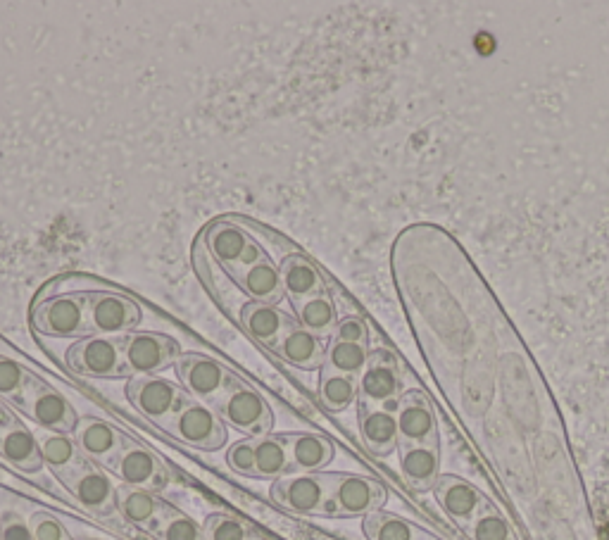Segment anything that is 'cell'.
Returning <instances> with one entry per match:
<instances>
[{"mask_svg": "<svg viewBox=\"0 0 609 540\" xmlns=\"http://www.w3.org/2000/svg\"><path fill=\"white\" fill-rule=\"evenodd\" d=\"M167 431L181 443L198 450H219L226 443L224 419L219 417L217 410L193 398L174 414Z\"/></svg>", "mask_w": 609, "mask_h": 540, "instance_id": "9c48e42d", "label": "cell"}, {"mask_svg": "<svg viewBox=\"0 0 609 540\" xmlns=\"http://www.w3.org/2000/svg\"><path fill=\"white\" fill-rule=\"evenodd\" d=\"M357 395H360V410L372 407H388L398 410L400 395V367L391 350L376 348L369 353L360 379H357Z\"/></svg>", "mask_w": 609, "mask_h": 540, "instance_id": "ba28073f", "label": "cell"}, {"mask_svg": "<svg viewBox=\"0 0 609 540\" xmlns=\"http://www.w3.org/2000/svg\"><path fill=\"white\" fill-rule=\"evenodd\" d=\"M255 443H257V438H246V441H238V443L231 445L229 455H226V462H229V467L234 469L236 474L257 479Z\"/></svg>", "mask_w": 609, "mask_h": 540, "instance_id": "74e56055", "label": "cell"}, {"mask_svg": "<svg viewBox=\"0 0 609 540\" xmlns=\"http://www.w3.org/2000/svg\"><path fill=\"white\" fill-rule=\"evenodd\" d=\"M110 472H115L124 486L141 488V491L153 493L167 486V472L162 462L146 445L136 443L129 436L122 438V448H119Z\"/></svg>", "mask_w": 609, "mask_h": 540, "instance_id": "7c38bea8", "label": "cell"}, {"mask_svg": "<svg viewBox=\"0 0 609 540\" xmlns=\"http://www.w3.org/2000/svg\"><path fill=\"white\" fill-rule=\"evenodd\" d=\"M27 369L22 364H17L10 357L0 355V395L8 398L12 405L20 403L22 391H24V381H27Z\"/></svg>", "mask_w": 609, "mask_h": 540, "instance_id": "e575fe53", "label": "cell"}, {"mask_svg": "<svg viewBox=\"0 0 609 540\" xmlns=\"http://www.w3.org/2000/svg\"><path fill=\"white\" fill-rule=\"evenodd\" d=\"M319 398L326 410L343 412L345 407L353 405L357 398V376L329 372L322 369V381H319Z\"/></svg>", "mask_w": 609, "mask_h": 540, "instance_id": "d6a6232c", "label": "cell"}, {"mask_svg": "<svg viewBox=\"0 0 609 540\" xmlns=\"http://www.w3.org/2000/svg\"><path fill=\"white\" fill-rule=\"evenodd\" d=\"M255 462H257V479H281V476L291 472V462H288V448L281 436H265L257 438L255 443Z\"/></svg>", "mask_w": 609, "mask_h": 540, "instance_id": "1f68e13d", "label": "cell"}, {"mask_svg": "<svg viewBox=\"0 0 609 540\" xmlns=\"http://www.w3.org/2000/svg\"><path fill=\"white\" fill-rule=\"evenodd\" d=\"M141 307L134 298L119 291L91 293L93 336H127L141 324Z\"/></svg>", "mask_w": 609, "mask_h": 540, "instance_id": "4fadbf2b", "label": "cell"}, {"mask_svg": "<svg viewBox=\"0 0 609 540\" xmlns=\"http://www.w3.org/2000/svg\"><path fill=\"white\" fill-rule=\"evenodd\" d=\"M0 540H34V533L15 512H0Z\"/></svg>", "mask_w": 609, "mask_h": 540, "instance_id": "60d3db41", "label": "cell"}, {"mask_svg": "<svg viewBox=\"0 0 609 540\" xmlns=\"http://www.w3.org/2000/svg\"><path fill=\"white\" fill-rule=\"evenodd\" d=\"M77 540H98V538H77Z\"/></svg>", "mask_w": 609, "mask_h": 540, "instance_id": "7bdbcfd3", "label": "cell"}, {"mask_svg": "<svg viewBox=\"0 0 609 540\" xmlns=\"http://www.w3.org/2000/svg\"><path fill=\"white\" fill-rule=\"evenodd\" d=\"M215 410L226 424L248 433L250 438H265L272 431L274 417L265 398L253 386H248L246 381L238 379V376Z\"/></svg>", "mask_w": 609, "mask_h": 540, "instance_id": "8992f818", "label": "cell"}, {"mask_svg": "<svg viewBox=\"0 0 609 540\" xmlns=\"http://www.w3.org/2000/svg\"><path fill=\"white\" fill-rule=\"evenodd\" d=\"M17 407L24 414H29L36 424H41L46 431L55 433H74L77 429V412L74 407L67 403L65 398L58 391L48 386L46 381H41L36 374H27V381H24V391Z\"/></svg>", "mask_w": 609, "mask_h": 540, "instance_id": "52a82bcc", "label": "cell"}, {"mask_svg": "<svg viewBox=\"0 0 609 540\" xmlns=\"http://www.w3.org/2000/svg\"><path fill=\"white\" fill-rule=\"evenodd\" d=\"M62 486L93 514L108 517L117 510V488L112 486L108 476L100 472L98 464H93L91 460L72 476H67Z\"/></svg>", "mask_w": 609, "mask_h": 540, "instance_id": "2e32d148", "label": "cell"}, {"mask_svg": "<svg viewBox=\"0 0 609 540\" xmlns=\"http://www.w3.org/2000/svg\"><path fill=\"white\" fill-rule=\"evenodd\" d=\"M205 536L207 540H250V531L234 517L212 514L205 521Z\"/></svg>", "mask_w": 609, "mask_h": 540, "instance_id": "8d00e7d4", "label": "cell"}, {"mask_svg": "<svg viewBox=\"0 0 609 540\" xmlns=\"http://www.w3.org/2000/svg\"><path fill=\"white\" fill-rule=\"evenodd\" d=\"M331 338H343V341L369 345V326L362 317H343L338 319V326Z\"/></svg>", "mask_w": 609, "mask_h": 540, "instance_id": "ab89813d", "label": "cell"}, {"mask_svg": "<svg viewBox=\"0 0 609 540\" xmlns=\"http://www.w3.org/2000/svg\"><path fill=\"white\" fill-rule=\"evenodd\" d=\"M0 455L20 472L34 474L43 467L41 448L36 436L17 419L15 412L5 410L0 417Z\"/></svg>", "mask_w": 609, "mask_h": 540, "instance_id": "e0dca14e", "label": "cell"}, {"mask_svg": "<svg viewBox=\"0 0 609 540\" xmlns=\"http://www.w3.org/2000/svg\"><path fill=\"white\" fill-rule=\"evenodd\" d=\"M36 441H39L43 464H48L60 481H65L67 476H72L77 469H81L86 462H89V457L81 455L79 445L74 443V438L65 436V433L43 431Z\"/></svg>", "mask_w": 609, "mask_h": 540, "instance_id": "cb8c5ba5", "label": "cell"}, {"mask_svg": "<svg viewBox=\"0 0 609 540\" xmlns=\"http://www.w3.org/2000/svg\"><path fill=\"white\" fill-rule=\"evenodd\" d=\"M5 410H8V407H5L3 403H0V417H3V414H5Z\"/></svg>", "mask_w": 609, "mask_h": 540, "instance_id": "b9f144b4", "label": "cell"}, {"mask_svg": "<svg viewBox=\"0 0 609 540\" xmlns=\"http://www.w3.org/2000/svg\"><path fill=\"white\" fill-rule=\"evenodd\" d=\"M29 529L34 533V540H69L65 526L48 512H36L29 519Z\"/></svg>", "mask_w": 609, "mask_h": 540, "instance_id": "f35d334b", "label": "cell"}, {"mask_svg": "<svg viewBox=\"0 0 609 540\" xmlns=\"http://www.w3.org/2000/svg\"><path fill=\"white\" fill-rule=\"evenodd\" d=\"M369 353H372V350H369V345H364V343L343 341V338H331L329 348H326V360H324L322 369L357 376V379H360L364 364H367V360H369Z\"/></svg>", "mask_w": 609, "mask_h": 540, "instance_id": "f546056e", "label": "cell"}, {"mask_svg": "<svg viewBox=\"0 0 609 540\" xmlns=\"http://www.w3.org/2000/svg\"><path fill=\"white\" fill-rule=\"evenodd\" d=\"M400 467L412 488L429 491L438 481V443H400Z\"/></svg>", "mask_w": 609, "mask_h": 540, "instance_id": "484cf974", "label": "cell"}, {"mask_svg": "<svg viewBox=\"0 0 609 540\" xmlns=\"http://www.w3.org/2000/svg\"><path fill=\"white\" fill-rule=\"evenodd\" d=\"M386 502V491L379 481L364 476H338L331 498L324 502V517H355V514L374 512Z\"/></svg>", "mask_w": 609, "mask_h": 540, "instance_id": "5bb4252c", "label": "cell"}, {"mask_svg": "<svg viewBox=\"0 0 609 540\" xmlns=\"http://www.w3.org/2000/svg\"><path fill=\"white\" fill-rule=\"evenodd\" d=\"M236 286L248 295L253 303L265 305H279L286 298L284 281H281L279 265H274L272 257L257 262V265L248 267L246 272L236 279Z\"/></svg>", "mask_w": 609, "mask_h": 540, "instance_id": "7402d4cb", "label": "cell"}, {"mask_svg": "<svg viewBox=\"0 0 609 540\" xmlns=\"http://www.w3.org/2000/svg\"><path fill=\"white\" fill-rule=\"evenodd\" d=\"M293 310L300 326H305L307 331H312V334L322 338V341L334 336L338 326V312L331 293H322L315 295V298L303 300V303H295Z\"/></svg>", "mask_w": 609, "mask_h": 540, "instance_id": "83f0119b", "label": "cell"}, {"mask_svg": "<svg viewBox=\"0 0 609 540\" xmlns=\"http://www.w3.org/2000/svg\"><path fill=\"white\" fill-rule=\"evenodd\" d=\"M124 433H119L115 426L105 424L103 419L84 417L77 422L74 429V443L79 445L81 455L89 457L98 467H112L119 448H122Z\"/></svg>", "mask_w": 609, "mask_h": 540, "instance_id": "ffe728a7", "label": "cell"}, {"mask_svg": "<svg viewBox=\"0 0 609 540\" xmlns=\"http://www.w3.org/2000/svg\"><path fill=\"white\" fill-rule=\"evenodd\" d=\"M276 357L293 364V367L305 369V372H312V369L324 367L326 360V345L319 336L307 331L305 326H293L291 331H286V336L281 338L279 345L272 350Z\"/></svg>", "mask_w": 609, "mask_h": 540, "instance_id": "44dd1931", "label": "cell"}, {"mask_svg": "<svg viewBox=\"0 0 609 540\" xmlns=\"http://www.w3.org/2000/svg\"><path fill=\"white\" fill-rule=\"evenodd\" d=\"M364 531L372 540H414V529L393 514L372 512L364 519Z\"/></svg>", "mask_w": 609, "mask_h": 540, "instance_id": "836d02e7", "label": "cell"}, {"mask_svg": "<svg viewBox=\"0 0 609 540\" xmlns=\"http://www.w3.org/2000/svg\"><path fill=\"white\" fill-rule=\"evenodd\" d=\"M198 238L205 243L207 253L215 257L219 265L224 267V272L234 279V284L248 267L269 257L265 246L260 241H255L253 234L248 229H243L236 217L215 219V222L205 226L203 234Z\"/></svg>", "mask_w": 609, "mask_h": 540, "instance_id": "7a4b0ae2", "label": "cell"}, {"mask_svg": "<svg viewBox=\"0 0 609 540\" xmlns=\"http://www.w3.org/2000/svg\"><path fill=\"white\" fill-rule=\"evenodd\" d=\"M162 507V500L155 498L150 491H141L134 486H119L117 488V510L122 512V517L131 521V524L148 526L153 524V519L158 517Z\"/></svg>", "mask_w": 609, "mask_h": 540, "instance_id": "f1b7e54d", "label": "cell"}, {"mask_svg": "<svg viewBox=\"0 0 609 540\" xmlns=\"http://www.w3.org/2000/svg\"><path fill=\"white\" fill-rule=\"evenodd\" d=\"M474 540H514L507 521L493 507H483L474 519Z\"/></svg>", "mask_w": 609, "mask_h": 540, "instance_id": "d590c367", "label": "cell"}, {"mask_svg": "<svg viewBox=\"0 0 609 540\" xmlns=\"http://www.w3.org/2000/svg\"><path fill=\"white\" fill-rule=\"evenodd\" d=\"M181 345L174 338L153 334V331H134L127 334L124 345V362L129 376H155L162 369L177 364Z\"/></svg>", "mask_w": 609, "mask_h": 540, "instance_id": "30bf717a", "label": "cell"}, {"mask_svg": "<svg viewBox=\"0 0 609 540\" xmlns=\"http://www.w3.org/2000/svg\"><path fill=\"white\" fill-rule=\"evenodd\" d=\"M148 531L155 533L160 540H207L205 529H200L196 521L174 510L167 502H162L158 517L153 519Z\"/></svg>", "mask_w": 609, "mask_h": 540, "instance_id": "4dcf8cb0", "label": "cell"}, {"mask_svg": "<svg viewBox=\"0 0 609 540\" xmlns=\"http://www.w3.org/2000/svg\"><path fill=\"white\" fill-rule=\"evenodd\" d=\"M124 345H127V336H86L67 350V367L79 376L122 379L129 376Z\"/></svg>", "mask_w": 609, "mask_h": 540, "instance_id": "3957f363", "label": "cell"}, {"mask_svg": "<svg viewBox=\"0 0 609 540\" xmlns=\"http://www.w3.org/2000/svg\"><path fill=\"white\" fill-rule=\"evenodd\" d=\"M174 369H177V376L186 393L196 398L198 403L212 407V410L222 403L226 391L236 379V374L229 372L224 364L200 353H184L174 364Z\"/></svg>", "mask_w": 609, "mask_h": 540, "instance_id": "277c9868", "label": "cell"}, {"mask_svg": "<svg viewBox=\"0 0 609 540\" xmlns=\"http://www.w3.org/2000/svg\"><path fill=\"white\" fill-rule=\"evenodd\" d=\"M436 498L450 517L460 521L474 519V514L483 510V507H479L483 500L476 493V488L469 486L467 481L455 479V476H443V479L436 481Z\"/></svg>", "mask_w": 609, "mask_h": 540, "instance_id": "4316f807", "label": "cell"}, {"mask_svg": "<svg viewBox=\"0 0 609 540\" xmlns=\"http://www.w3.org/2000/svg\"><path fill=\"white\" fill-rule=\"evenodd\" d=\"M360 431L364 445L374 455H391L395 445L400 443L398 419H395V410H388V407L360 410Z\"/></svg>", "mask_w": 609, "mask_h": 540, "instance_id": "d4e9b609", "label": "cell"}, {"mask_svg": "<svg viewBox=\"0 0 609 540\" xmlns=\"http://www.w3.org/2000/svg\"><path fill=\"white\" fill-rule=\"evenodd\" d=\"M279 272L286 288V298H291L293 305L303 303L307 298H315V295L331 293L322 269L298 250L279 262Z\"/></svg>", "mask_w": 609, "mask_h": 540, "instance_id": "d6986e66", "label": "cell"}, {"mask_svg": "<svg viewBox=\"0 0 609 540\" xmlns=\"http://www.w3.org/2000/svg\"><path fill=\"white\" fill-rule=\"evenodd\" d=\"M395 419H398L400 443L405 445L438 443L436 417H433L429 400H426L419 391L405 393L403 398L398 400Z\"/></svg>", "mask_w": 609, "mask_h": 540, "instance_id": "ac0fdd59", "label": "cell"}, {"mask_svg": "<svg viewBox=\"0 0 609 540\" xmlns=\"http://www.w3.org/2000/svg\"><path fill=\"white\" fill-rule=\"evenodd\" d=\"M29 324L34 334L50 338H86L93 336L91 293L48 295L34 300L29 310Z\"/></svg>", "mask_w": 609, "mask_h": 540, "instance_id": "6da1fadb", "label": "cell"}, {"mask_svg": "<svg viewBox=\"0 0 609 540\" xmlns=\"http://www.w3.org/2000/svg\"><path fill=\"white\" fill-rule=\"evenodd\" d=\"M127 398L143 417L167 429L174 414L191 400V395L186 393L184 386L160 379V376H131Z\"/></svg>", "mask_w": 609, "mask_h": 540, "instance_id": "5b68a950", "label": "cell"}, {"mask_svg": "<svg viewBox=\"0 0 609 540\" xmlns=\"http://www.w3.org/2000/svg\"><path fill=\"white\" fill-rule=\"evenodd\" d=\"M341 474H298L291 479H276L272 498L298 514H322L324 502L334 493Z\"/></svg>", "mask_w": 609, "mask_h": 540, "instance_id": "8fae6325", "label": "cell"}, {"mask_svg": "<svg viewBox=\"0 0 609 540\" xmlns=\"http://www.w3.org/2000/svg\"><path fill=\"white\" fill-rule=\"evenodd\" d=\"M291 472H315L334 460V445L317 433H284Z\"/></svg>", "mask_w": 609, "mask_h": 540, "instance_id": "603a6c76", "label": "cell"}, {"mask_svg": "<svg viewBox=\"0 0 609 540\" xmlns=\"http://www.w3.org/2000/svg\"><path fill=\"white\" fill-rule=\"evenodd\" d=\"M238 324L246 334L257 341L260 345L272 353L279 345L281 338L286 336V331H291L293 326H298V317H293L291 312L281 310L279 305H265V303H253L248 300L246 307L241 310Z\"/></svg>", "mask_w": 609, "mask_h": 540, "instance_id": "9a60e30c", "label": "cell"}]
</instances>
